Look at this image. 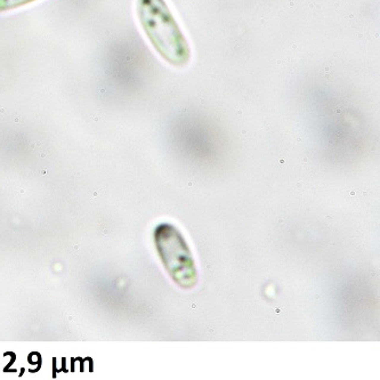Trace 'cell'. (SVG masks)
Here are the masks:
<instances>
[{
	"mask_svg": "<svg viewBox=\"0 0 380 380\" xmlns=\"http://www.w3.org/2000/svg\"><path fill=\"white\" fill-rule=\"evenodd\" d=\"M138 22L153 48L172 66H185L191 58L186 38L164 0H137Z\"/></svg>",
	"mask_w": 380,
	"mask_h": 380,
	"instance_id": "6da1fadb",
	"label": "cell"
},
{
	"mask_svg": "<svg viewBox=\"0 0 380 380\" xmlns=\"http://www.w3.org/2000/svg\"><path fill=\"white\" fill-rule=\"evenodd\" d=\"M154 240L162 264L169 276L183 289L197 284V273L190 248L177 227L161 224L154 232Z\"/></svg>",
	"mask_w": 380,
	"mask_h": 380,
	"instance_id": "7a4b0ae2",
	"label": "cell"
},
{
	"mask_svg": "<svg viewBox=\"0 0 380 380\" xmlns=\"http://www.w3.org/2000/svg\"><path fill=\"white\" fill-rule=\"evenodd\" d=\"M34 1H37V0H0V13L23 7V6L29 5Z\"/></svg>",
	"mask_w": 380,
	"mask_h": 380,
	"instance_id": "3957f363",
	"label": "cell"
}]
</instances>
